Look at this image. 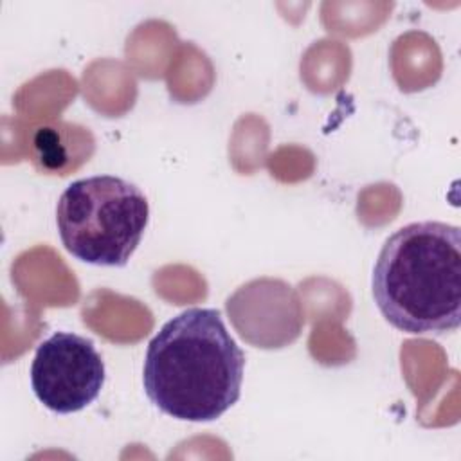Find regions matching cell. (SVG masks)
<instances>
[{
	"label": "cell",
	"instance_id": "obj_5",
	"mask_svg": "<svg viewBox=\"0 0 461 461\" xmlns=\"http://www.w3.org/2000/svg\"><path fill=\"white\" fill-rule=\"evenodd\" d=\"M94 135L77 122L52 121L38 126L31 137V158L43 175L67 176L90 160Z\"/></svg>",
	"mask_w": 461,
	"mask_h": 461
},
{
	"label": "cell",
	"instance_id": "obj_2",
	"mask_svg": "<svg viewBox=\"0 0 461 461\" xmlns=\"http://www.w3.org/2000/svg\"><path fill=\"white\" fill-rule=\"evenodd\" d=\"M373 297L384 319L411 335L448 333L461 322V230L443 221L391 234L375 263Z\"/></svg>",
	"mask_w": 461,
	"mask_h": 461
},
{
	"label": "cell",
	"instance_id": "obj_3",
	"mask_svg": "<svg viewBox=\"0 0 461 461\" xmlns=\"http://www.w3.org/2000/svg\"><path fill=\"white\" fill-rule=\"evenodd\" d=\"M148 220L144 193L113 175L72 182L56 207L58 232L67 252L97 267H124L139 247Z\"/></svg>",
	"mask_w": 461,
	"mask_h": 461
},
{
	"label": "cell",
	"instance_id": "obj_4",
	"mask_svg": "<svg viewBox=\"0 0 461 461\" xmlns=\"http://www.w3.org/2000/svg\"><path fill=\"white\" fill-rule=\"evenodd\" d=\"M36 398L58 414L90 405L104 385V362L90 339L56 331L43 340L31 366Z\"/></svg>",
	"mask_w": 461,
	"mask_h": 461
},
{
	"label": "cell",
	"instance_id": "obj_1",
	"mask_svg": "<svg viewBox=\"0 0 461 461\" xmlns=\"http://www.w3.org/2000/svg\"><path fill=\"white\" fill-rule=\"evenodd\" d=\"M245 355L214 308H187L148 344L142 384L149 402L184 421H214L241 394Z\"/></svg>",
	"mask_w": 461,
	"mask_h": 461
}]
</instances>
